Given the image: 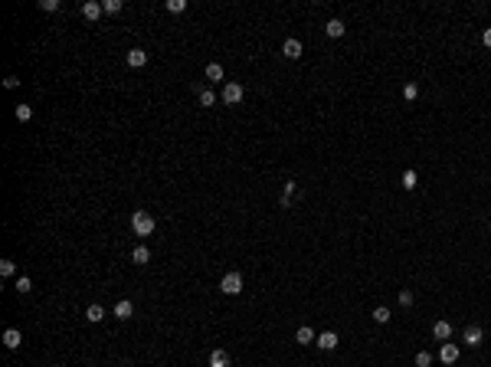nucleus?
Returning a JSON list of instances; mask_svg holds the SVG:
<instances>
[{"instance_id":"nucleus-1","label":"nucleus","mask_w":491,"mask_h":367,"mask_svg":"<svg viewBox=\"0 0 491 367\" xmlns=\"http://www.w3.org/2000/svg\"><path fill=\"white\" fill-rule=\"evenodd\" d=\"M154 217H151L148 210H135V217H131V230H135V236H151L154 233Z\"/></svg>"},{"instance_id":"nucleus-2","label":"nucleus","mask_w":491,"mask_h":367,"mask_svg":"<svg viewBox=\"0 0 491 367\" xmlns=\"http://www.w3.org/2000/svg\"><path fill=\"white\" fill-rule=\"evenodd\" d=\"M219 292H223V295H239V292H243V275H239V272H226L223 282H219Z\"/></svg>"},{"instance_id":"nucleus-3","label":"nucleus","mask_w":491,"mask_h":367,"mask_svg":"<svg viewBox=\"0 0 491 367\" xmlns=\"http://www.w3.org/2000/svg\"><path fill=\"white\" fill-rule=\"evenodd\" d=\"M243 86H239V82H226L223 86V102L226 105H239V102H243Z\"/></svg>"},{"instance_id":"nucleus-4","label":"nucleus","mask_w":491,"mask_h":367,"mask_svg":"<svg viewBox=\"0 0 491 367\" xmlns=\"http://www.w3.org/2000/svg\"><path fill=\"white\" fill-rule=\"evenodd\" d=\"M439 361H442V364H455V361H459V344L442 341V348H439Z\"/></svg>"},{"instance_id":"nucleus-5","label":"nucleus","mask_w":491,"mask_h":367,"mask_svg":"<svg viewBox=\"0 0 491 367\" xmlns=\"http://www.w3.org/2000/svg\"><path fill=\"white\" fill-rule=\"evenodd\" d=\"M481 341H485V331H481V324H468V328H465V344H468V348H478Z\"/></svg>"},{"instance_id":"nucleus-6","label":"nucleus","mask_w":491,"mask_h":367,"mask_svg":"<svg viewBox=\"0 0 491 367\" xmlns=\"http://www.w3.org/2000/svg\"><path fill=\"white\" fill-rule=\"evenodd\" d=\"M102 13H105V7H102L99 0H85V4H82V17H85V20H92V23L102 17Z\"/></svg>"},{"instance_id":"nucleus-7","label":"nucleus","mask_w":491,"mask_h":367,"mask_svg":"<svg viewBox=\"0 0 491 367\" xmlns=\"http://www.w3.org/2000/svg\"><path fill=\"white\" fill-rule=\"evenodd\" d=\"M282 56H285V59H298L301 56V43H298V39H285V43H282Z\"/></svg>"},{"instance_id":"nucleus-8","label":"nucleus","mask_w":491,"mask_h":367,"mask_svg":"<svg viewBox=\"0 0 491 367\" xmlns=\"http://www.w3.org/2000/svg\"><path fill=\"white\" fill-rule=\"evenodd\" d=\"M432 338H435V341H449V338H452V324H449V321H435L432 324Z\"/></svg>"},{"instance_id":"nucleus-9","label":"nucleus","mask_w":491,"mask_h":367,"mask_svg":"<svg viewBox=\"0 0 491 367\" xmlns=\"http://www.w3.org/2000/svg\"><path fill=\"white\" fill-rule=\"evenodd\" d=\"M318 348H321V351H334L337 348V335H334V331H324V335H318Z\"/></svg>"},{"instance_id":"nucleus-10","label":"nucleus","mask_w":491,"mask_h":367,"mask_svg":"<svg viewBox=\"0 0 491 367\" xmlns=\"http://www.w3.org/2000/svg\"><path fill=\"white\" fill-rule=\"evenodd\" d=\"M4 344H7L10 351H17L20 344H23V335H20L17 328H7V331H4Z\"/></svg>"},{"instance_id":"nucleus-11","label":"nucleus","mask_w":491,"mask_h":367,"mask_svg":"<svg viewBox=\"0 0 491 367\" xmlns=\"http://www.w3.org/2000/svg\"><path fill=\"white\" fill-rule=\"evenodd\" d=\"M295 341H298V344H315V341H318L315 328H308V324H301V328L295 331Z\"/></svg>"},{"instance_id":"nucleus-12","label":"nucleus","mask_w":491,"mask_h":367,"mask_svg":"<svg viewBox=\"0 0 491 367\" xmlns=\"http://www.w3.org/2000/svg\"><path fill=\"white\" fill-rule=\"evenodd\" d=\"M128 66H131V69L148 66V53H144V50H131V53H128Z\"/></svg>"},{"instance_id":"nucleus-13","label":"nucleus","mask_w":491,"mask_h":367,"mask_svg":"<svg viewBox=\"0 0 491 367\" xmlns=\"http://www.w3.org/2000/svg\"><path fill=\"white\" fill-rule=\"evenodd\" d=\"M131 315H135V305H131L128 299H121L118 305H115V318H121V321H128Z\"/></svg>"},{"instance_id":"nucleus-14","label":"nucleus","mask_w":491,"mask_h":367,"mask_svg":"<svg viewBox=\"0 0 491 367\" xmlns=\"http://www.w3.org/2000/svg\"><path fill=\"white\" fill-rule=\"evenodd\" d=\"M324 33H328L331 39H341V36H344V23H341V20H328V26H324Z\"/></svg>"},{"instance_id":"nucleus-15","label":"nucleus","mask_w":491,"mask_h":367,"mask_svg":"<svg viewBox=\"0 0 491 367\" xmlns=\"http://www.w3.org/2000/svg\"><path fill=\"white\" fill-rule=\"evenodd\" d=\"M131 262H138V266L151 262V249H148V246H135V253H131Z\"/></svg>"},{"instance_id":"nucleus-16","label":"nucleus","mask_w":491,"mask_h":367,"mask_svg":"<svg viewBox=\"0 0 491 367\" xmlns=\"http://www.w3.org/2000/svg\"><path fill=\"white\" fill-rule=\"evenodd\" d=\"M223 66H219V62H210V66H206V79L210 82H223Z\"/></svg>"},{"instance_id":"nucleus-17","label":"nucleus","mask_w":491,"mask_h":367,"mask_svg":"<svg viewBox=\"0 0 491 367\" xmlns=\"http://www.w3.org/2000/svg\"><path fill=\"white\" fill-rule=\"evenodd\" d=\"M85 318H88L92 324H99L102 318H105V308H102V305H88V308H85Z\"/></svg>"},{"instance_id":"nucleus-18","label":"nucleus","mask_w":491,"mask_h":367,"mask_svg":"<svg viewBox=\"0 0 491 367\" xmlns=\"http://www.w3.org/2000/svg\"><path fill=\"white\" fill-rule=\"evenodd\" d=\"M210 367H230V354H226V351H213V354H210Z\"/></svg>"},{"instance_id":"nucleus-19","label":"nucleus","mask_w":491,"mask_h":367,"mask_svg":"<svg viewBox=\"0 0 491 367\" xmlns=\"http://www.w3.org/2000/svg\"><path fill=\"white\" fill-rule=\"evenodd\" d=\"M399 184H403V190H413V187L419 184V177H416V171H403V177H399Z\"/></svg>"},{"instance_id":"nucleus-20","label":"nucleus","mask_w":491,"mask_h":367,"mask_svg":"<svg viewBox=\"0 0 491 367\" xmlns=\"http://www.w3.org/2000/svg\"><path fill=\"white\" fill-rule=\"evenodd\" d=\"M403 99L406 102H416L419 99V86H416V82H406V86H403Z\"/></svg>"},{"instance_id":"nucleus-21","label":"nucleus","mask_w":491,"mask_h":367,"mask_svg":"<svg viewBox=\"0 0 491 367\" xmlns=\"http://www.w3.org/2000/svg\"><path fill=\"white\" fill-rule=\"evenodd\" d=\"M373 321H377V324H386V321H390V308H386V305H377V308H373Z\"/></svg>"},{"instance_id":"nucleus-22","label":"nucleus","mask_w":491,"mask_h":367,"mask_svg":"<svg viewBox=\"0 0 491 367\" xmlns=\"http://www.w3.org/2000/svg\"><path fill=\"white\" fill-rule=\"evenodd\" d=\"M13 115H17V121H30L33 118V108L30 105H17V108H13Z\"/></svg>"},{"instance_id":"nucleus-23","label":"nucleus","mask_w":491,"mask_h":367,"mask_svg":"<svg viewBox=\"0 0 491 367\" xmlns=\"http://www.w3.org/2000/svg\"><path fill=\"white\" fill-rule=\"evenodd\" d=\"M213 102H216V95H213V89H200V105H203V108H210Z\"/></svg>"},{"instance_id":"nucleus-24","label":"nucleus","mask_w":491,"mask_h":367,"mask_svg":"<svg viewBox=\"0 0 491 367\" xmlns=\"http://www.w3.org/2000/svg\"><path fill=\"white\" fill-rule=\"evenodd\" d=\"M0 275H17V262H13V259H0Z\"/></svg>"},{"instance_id":"nucleus-25","label":"nucleus","mask_w":491,"mask_h":367,"mask_svg":"<svg viewBox=\"0 0 491 367\" xmlns=\"http://www.w3.org/2000/svg\"><path fill=\"white\" fill-rule=\"evenodd\" d=\"M33 289V282H30V275H17V292L20 295H26Z\"/></svg>"},{"instance_id":"nucleus-26","label":"nucleus","mask_w":491,"mask_h":367,"mask_svg":"<svg viewBox=\"0 0 491 367\" xmlns=\"http://www.w3.org/2000/svg\"><path fill=\"white\" fill-rule=\"evenodd\" d=\"M164 7H167V13H184L187 10V0H167Z\"/></svg>"},{"instance_id":"nucleus-27","label":"nucleus","mask_w":491,"mask_h":367,"mask_svg":"<svg viewBox=\"0 0 491 367\" xmlns=\"http://www.w3.org/2000/svg\"><path fill=\"white\" fill-rule=\"evenodd\" d=\"M416 367H432V354H429V351H419V354H416Z\"/></svg>"},{"instance_id":"nucleus-28","label":"nucleus","mask_w":491,"mask_h":367,"mask_svg":"<svg viewBox=\"0 0 491 367\" xmlns=\"http://www.w3.org/2000/svg\"><path fill=\"white\" fill-rule=\"evenodd\" d=\"M39 10H43V13H56L59 10V0H39Z\"/></svg>"},{"instance_id":"nucleus-29","label":"nucleus","mask_w":491,"mask_h":367,"mask_svg":"<svg viewBox=\"0 0 491 367\" xmlns=\"http://www.w3.org/2000/svg\"><path fill=\"white\" fill-rule=\"evenodd\" d=\"M102 7H105V13H121V0H105V4H102Z\"/></svg>"},{"instance_id":"nucleus-30","label":"nucleus","mask_w":491,"mask_h":367,"mask_svg":"<svg viewBox=\"0 0 491 367\" xmlns=\"http://www.w3.org/2000/svg\"><path fill=\"white\" fill-rule=\"evenodd\" d=\"M399 305H403V308L413 305V292H410V289H403V292H399Z\"/></svg>"},{"instance_id":"nucleus-31","label":"nucleus","mask_w":491,"mask_h":367,"mask_svg":"<svg viewBox=\"0 0 491 367\" xmlns=\"http://www.w3.org/2000/svg\"><path fill=\"white\" fill-rule=\"evenodd\" d=\"M295 190H298V184H295V181H285V190H282V197H295Z\"/></svg>"},{"instance_id":"nucleus-32","label":"nucleus","mask_w":491,"mask_h":367,"mask_svg":"<svg viewBox=\"0 0 491 367\" xmlns=\"http://www.w3.org/2000/svg\"><path fill=\"white\" fill-rule=\"evenodd\" d=\"M4 86H7V89H17V86H20V79H17V75H7Z\"/></svg>"},{"instance_id":"nucleus-33","label":"nucleus","mask_w":491,"mask_h":367,"mask_svg":"<svg viewBox=\"0 0 491 367\" xmlns=\"http://www.w3.org/2000/svg\"><path fill=\"white\" fill-rule=\"evenodd\" d=\"M481 43H485V46H488V50H491V26H488V30H485V33H481Z\"/></svg>"}]
</instances>
